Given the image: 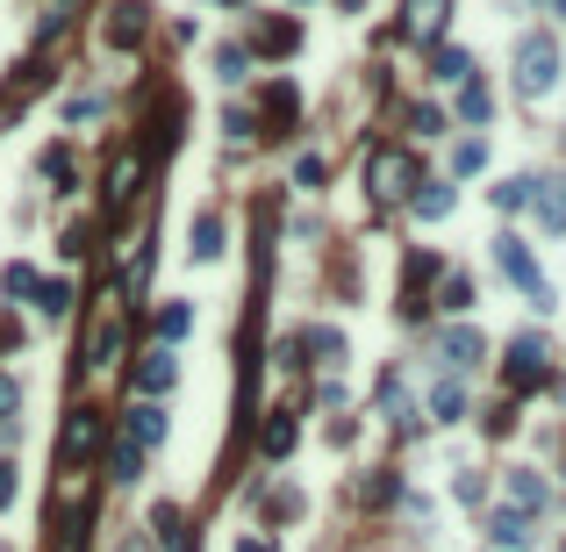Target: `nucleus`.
<instances>
[{
	"label": "nucleus",
	"mask_w": 566,
	"mask_h": 552,
	"mask_svg": "<svg viewBox=\"0 0 566 552\" xmlns=\"http://www.w3.org/2000/svg\"><path fill=\"white\" fill-rule=\"evenodd\" d=\"M495 266H502V280H516V287L531 294V309H552V287H545V273H538L524 237H495Z\"/></svg>",
	"instance_id": "obj_4"
},
{
	"label": "nucleus",
	"mask_w": 566,
	"mask_h": 552,
	"mask_svg": "<svg viewBox=\"0 0 566 552\" xmlns=\"http://www.w3.org/2000/svg\"><path fill=\"white\" fill-rule=\"evenodd\" d=\"M531 194H538V180H524V173H516V180H502V187L488 194V201H495L502 216H516V208H531Z\"/></svg>",
	"instance_id": "obj_23"
},
{
	"label": "nucleus",
	"mask_w": 566,
	"mask_h": 552,
	"mask_svg": "<svg viewBox=\"0 0 566 552\" xmlns=\"http://www.w3.org/2000/svg\"><path fill=\"white\" fill-rule=\"evenodd\" d=\"M216 8H244V0H216Z\"/></svg>",
	"instance_id": "obj_41"
},
{
	"label": "nucleus",
	"mask_w": 566,
	"mask_h": 552,
	"mask_svg": "<svg viewBox=\"0 0 566 552\" xmlns=\"http://www.w3.org/2000/svg\"><path fill=\"white\" fill-rule=\"evenodd\" d=\"M416 201V216H423V223H438V216H452V201H459V194L445 187V180H423V194H409Z\"/></svg>",
	"instance_id": "obj_20"
},
{
	"label": "nucleus",
	"mask_w": 566,
	"mask_h": 552,
	"mask_svg": "<svg viewBox=\"0 0 566 552\" xmlns=\"http://www.w3.org/2000/svg\"><path fill=\"white\" fill-rule=\"evenodd\" d=\"M337 8H344V15H359V8H366V0H337Z\"/></svg>",
	"instance_id": "obj_39"
},
{
	"label": "nucleus",
	"mask_w": 566,
	"mask_h": 552,
	"mask_svg": "<svg viewBox=\"0 0 566 552\" xmlns=\"http://www.w3.org/2000/svg\"><path fill=\"white\" fill-rule=\"evenodd\" d=\"M266 517H273V524L302 517V495H294V488H273V495H266Z\"/></svg>",
	"instance_id": "obj_27"
},
{
	"label": "nucleus",
	"mask_w": 566,
	"mask_h": 552,
	"mask_svg": "<svg viewBox=\"0 0 566 552\" xmlns=\"http://www.w3.org/2000/svg\"><path fill=\"white\" fill-rule=\"evenodd\" d=\"M258 445H266V459H287V452H294V416L273 409V416H266V431H258Z\"/></svg>",
	"instance_id": "obj_18"
},
{
	"label": "nucleus",
	"mask_w": 566,
	"mask_h": 552,
	"mask_svg": "<svg viewBox=\"0 0 566 552\" xmlns=\"http://www.w3.org/2000/svg\"><path fill=\"white\" fill-rule=\"evenodd\" d=\"M380 416H387V424H395V431H402V438H409V431H416V402H409V388H402V380H395V373L380 380Z\"/></svg>",
	"instance_id": "obj_12"
},
{
	"label": "nucleus",
	"mask_w": 566,
	"mask_h": 552,
	"mask_svg": "<svg viewBox=\"0 0 566 552\" xmlns=\"http://www.w3.org/2000/svg\"><path fill=\"white\" fill-rule=\"evenodd\" d=\"M438 302H445L452 316H459V309H473V280H466V273H445V287H438Z\"/></svg>",
	"instance_id": "obj_25"
},
{
	"label": "nucleus",
	"mask_w": 566,
	"mask_h": 552,
	"mask_svg": "<svg viewBox=\"0 0 566 552\" xmlns=\"http://www.w3.org/2000/svg\"><path fill=\"white\" fill-rule=\"evenodd\" d=\"M488 545L524 552V545H531V517H524V510H495V517H488Z\"/></svg>",
	"instance_id": "obj_10"
},
{
	"label": "nucleus",
	"mask_w": 566,
	"mask_h": 552,
	"mask_svg": "<svg viewBox=\"0 0 566 552\" xmlns=\"http://www.w3.org/2000/svg\"><path fill=\"white\" fill-rule=\"evenodd\" d=\"M531 208H538V223H545L552 237H566V180H538Z\"/></svg>",
	"instance_id": "obj_11"
},
{
	"label": "nucleus",
	"mask_w": 566,
	"mask_h": 552,
	"mask_svg": "<svg viewBox=\"0 0 566 552\" xmlns=\"http://www.w3.org/2000/svg\"><path fill=\"white\" fill-rule=\"evenodd\" d=\"M545 8H552V15H566V0H545Z\"/></svg>",
	"instance_id": "obj_40"
},
{
	"label": "nucleus",
	"mask_w": 566,
	"mask_h": 552,
	"mask_svg": "<svg viewBox=\"0 0 566 552\" xmlns=\"http://www.w3.org/2000/svg\"><path fill=\"white\" fill-rule=\"evenodd\" d=\"M445 15H452V0H409V36L430 44V36L445 29Z\"/></svg>",
	"instance_id": "obj_15"
},
{
	"label": "nucleus",
	"mask_w": 566,
	"mask_h": 552,
	"mask_svg": "<svg viewBox=\"0 0 566 552\" xmlns=\"http://www.w3.org/2000/svg\"><path fill=\"white\" fill-rule=\"evenodd\" d=\"M137 474H144V445H137V438H122V431H115V452H108V481H122V488H130Z\"/></svg>",
	"instance_id": "obj_14"
},
{
	"label": "nucleus",
	"mask_w": 566,
	"mask_h": 552,
	"mask_svg": "<svg viewBox=\"0 0 566 552\" xmlns=\"http://www.w3.org/2000/svg\"><path fill=\"white\" fill-rule=\"evenodd\" d=\"M0 287H8V294H29V287H36V266H8V273H0Z\"/></svg>",
	"instance_id": "obj_34"
},
{
	"label": "nucleus",
	"mask_w": 566,
	"mask_h": 552,
	"mask_svg": "<svg viewBox=\"0 0 566 552\" xmlns=\"http://www.w3.org/2000/svg\"><path fill=\"white\" fill-rule=\"evenodd\" d=\"M430 79H445V87H466V79H473V58H466L459 44H445V51L430 58Z\"/></svg>",
	"instance_id": "obj_16"
},
{
	"label": "nucleus",
	"mask_w": 566,
	"mask_h": 552,
	"mask_svg": "<svg viewBox=\"0 0 566 552\" xmlns=\"http://www.w3.org/2000/svg\"><path fill=\"white\" fill-rule=\"evenodd\" d=\"M294 44H302L294 22H266V51H294Z\"/></svg>",
	"instance_id": "obj_32"
},
{
	"label": "nucleus",
	"mask_w": 566,
	"mask_h": 552,
	"mask_svg": "<svg viewBox=\"0 0 566 552\" xmlns=\"http://www.w3.org/2000/svg\"><path fill=\"white\" fill-rule=\"evenodd\" d=\"M187 330H194V309H187V302H172V309H158V345H180Z\"/></svg>",
	"instance_id": "obj_24"
},
{
	"label": "nucleus",
	"mask_w": 566,
	"mask_h": 552,
	"mask_svg": "<svg viewBox=\"0 0 566 552\" xmlns=\"http://www.w3.org/2000/svg\"><path fill=\"white\" fill-rule=\"evenodd\" d=\"M194 259H223V216L216 208H201V223H194Z\"/></svg>",
	"instance_id": "obj_19"
},
{
	"label": "nucleus",
	"mask_w": 566,
	"mask_h": 552,
	"mask_svg": "<svg viewBox=\"0 0 566 552\" xmlns=\"http://www.w3.org/2000/svg\"><path fill=\"white\" fill-rule=\"evenodd\" d=\"M294 108H302V94H294V87H273V94H266V115H273V122H294Z\"/></svg>",
	"instance_id": "obj_30"
},
{
	"label": "nucleus",
	"mask_w": 566,
	"mask_h": 552,
	"mask_svg": "<svg viewBox=\"0 0 566 552\" xmlns=\"http://www.w3.org/2000/svg\"><path fill=\"white\" fill-rule=\"evenodd\" d=\"M366 187H373L380 208H395V201H409L423 180H416V158L409 151H387V144H380V151L366 158Z\"/></svg>",
	"instance_id": "obj_2"
},
{
	"label": "nucleus",
	"mask_w": 566,
	"mask_h": 552,
	"mask_svg": "<svg viewBox=\"0 0 566 552\" xmlns=\"http://www.w3.org/2000/svg\"><path fill=\"white\" fill-rule=\"evenodd\" d=\"M509 502L524 510V517L545 510V481H538V466H509Z\"/></svg>",
	"instance_id": "obj_13"
},
{
	"label": "nucleus",
	"mask_w": 566,
	"mask_h": 552,
	"mask_svg": "<svg viewBox=\"0 0 566 552\" xmlns=\"http://www.w3.org/2000/svg\"><path fill=\"white\" fill-rule=\"evenodd\" d=\"M223 130L244 144V137H251V108H230V115H223Z\"/></svg>",
	"instance_id": "obj_36"
},
{
	"label": "nucleus",
	"mask_w": 566,
	"mask_h": 552,
	"mask_svg": "<svg viewBox=\"0 0 566 552\" xmlns=\"http://www.w3.org/2000/svg\"><path fill=\"white\" fill-rule=\"evenodd\" d=\"M44 180H58V194L72 187V151H44Z\"/></svg>",
	"instance_id": "obj_31"
},
{
	"label": "nucleus",
	"mask_w": 566,
	"mask_h": 552,
	"mask_svg": "<svg viewBox=\"0 0 566 552\" xmlns=\"http://www.w3.org/2000/svg\"><path fill=\"white\" fill-rule=\"evenodd\" d=\"M122 438H137L144 452H151V445H165V409H158V402H137V409L122 416Z\"/></svg>",
	"instance_id": "obj_9"
},
{
	"label": "nucleus",
	"mask_w": 566,
	"mask_h": 552,
	"mask_svg": "<svg viewBox=\"0 0 566 552\" xmlns=\"http://www.w3.org/2000/svg\"><path fill=\"white\" fill-rule=\"evenodd\" d=\"M502 380H509V402H516V395H531V388H545V380H552V345L538 338V330L509 338V359H502Z\"/></svg>",
	"instance_id": "obj_1"
},
{
	"label": "nucleus",
	"mask_w": 566,
	"mask_h": 552,
	"mask_svg": "<svg viewBox=\"0 0 566 552\" xmlns=\"http://www.w3.org/2000/svg\"><path fill=\"white\" fill-rule=\"evenodd\" d=\"M481 158H488V144H481V137H466L459 151H452V173H481Z\"/></svg>",
	"instance_id": "obj_29"
},
{
	"label": "nucleus",
	"mask_w": 566,
	"mask_h": 552,
	"mask_svg": "<svg viewBox=\"0 0 566 552\" xmlns=\"http://www.w3.org/2000/svg\"><path fill=\"white\" fill-rule=\"evenodd\" d=\"M459 122H488V87L481 79H466L459 87Z\"/></svg>",
	"instance_id": "obj_26"
},
{
	"label": "nucleus",
	"mask_w": 566,
	"mask_h": 552,
	"mask_svg": "<svg viewBox=\"0 0 566 552\" xmlns=\"http://www.w3.org/2000/svg\"><path fill=\"white\" fill-rule=\"evenodd\" d=\"M172 380H180V359H172L165 345H151V352L137 359V388H144V402H158V395L172 388Z\"/></svg>",
	"instance_id": "obj_8"
},
{
	"label": "nucleus",
	"mask_w": 566,
	"mask_h": 552,
	"mask_svg": "<svg viewBox=\"0 0 566 552\" xmlns=\"http://www.w3.org/2000/svg\"><path fill=\"white\" fill-rule=\"evenodd\" d=\"M409 122H416V137H423V144H430V137H445V115H438V108H416Z\"/></svg>",
	"instance_id": "obj_33"
},
{
	"label": "nucleus",
	"mask_w": 566,
	"mask_h": 552,
	"mask_svg": "<svg viewBox=\"0 0 566 552\" xmlns=\"http://www.w3.org/2000/svg\"><path fill=\"white\" fill-rule=\"evenodd\" d=\"M151 531L165 538L172 552H187V517H180V510H172V502H158V510H151Z\"/></svg>",
	"instance_id": "obj_22"
},
{
	"label": "nucleus",
	"mask_w": 566,
	"mask_h": 552,
	"mask_svg": "<svg viewBox=\"0 0 566 552\" xmlns=\"http://www.w3.org/2000/svg\"><path fill=\"white\" fill-rule=\"evenodd\" d=\"M216 79H223V87H237V79H244V51H237V44L216 51Z\"/></svg>",
	"instance_id": "obj_28"
},
{
	"label": "nucleus",
	"mask_w": 566,
	"mask_h": 552,
	"mask_svg": "<svg viewBox=\"0 0 566 552\" xmlns=\"http://www.w3.org/2000/svg\"><path fill=\"white\" fill-rule=\"evenodd\" d=\"M430 416H438V424H459L466 416V388L459 380H438V388H430Z\"/></svg>",
	"instance_id": "obj_21"
},
{
	"label": "nucleus",
	"mask_w": 566,
	"mask_h": 552,
	"mask_svg": "<svg viewBox=\"0 0 566 552\" xmlns=\"http://www.w3.org/2000/svg\"><path fill=\"white\" fill-rule=\"evenodd\" d=\"M438 359H445L452 366V373H473V366H488V338H481V330H445V345H438Z\"/></svg>",
	"instance_id": "obj_7"
},
{
	"label": "nucleus",
	"mask_w": 566,
	"mask_h": 552,
	"mask_svg": "<svg viewBox=\"0 0 566 552\" xmlns=\"http://www.w3.org/2000/svg\"><path fill=\"white\" fill-rule=\"evenodd\" d=\"M552 79H559V44L538 29V36H524V44H516V94H524V101H538V94H552Z\"/></svg>",
	"instance_id": "obj_3"
},
{
	"label": "nucleus",
	"mask_w": 566,
	"mask_h": 552,
	"mask_svg": "<svg viewBox=\"0 0 566 552\" xmlns=\"http://www.w3.org/2000/svg\"><path fill=\"white\" fill-rule=\"evenodd\" d=\"M237 552H273V545H266V538H244V545Z\"/></svg>",
	"instance_id": "obj_38"
},
{
	"label": "nucleus",
	"mask_w": 566,
	"mask_h": 552,
	"mask_svg": "<svg viewBox=\"0 0 566 552\" xmlns=\"http://www.w3.org/2000/svg\"><path fill=\"white\" fill-rule=\"evenodd\" d=\"M101 438H108V416L94 409V402H79V409L65 416V438H58V459H65V466H79L86 452L101 445Z\"/></svg>",
	"instance_id": "obj_5"
},
{
	"label": "nucleus",
	"mask_w": 566,
	"mask_h": 552,
	"mask_svg": "<svg viewBox=\"0 0 566 552\" xmlns=\"http://www.w3.org/2000/svg\"><path fill=\"white\" fill-rule=\"evenodd\" d=\"M8 502H15V466L0 459V510H8Z\"/></svg>",
	"instance_id": "obj_37"
},
{
	"label": "nucleus",
	"mask_w": 566,
	"mask_h": 552,
	"mask_svg": "<svg viewBox=\"0 0 566 552\" xmlns=\"http://www.w3.org/2000/svg\"><path fill=\"white\" fill-rule=\"evenodd\" d=\"M144 36H151V8L144 0H122L115 15H108V51H137Z\"/></svg>",
	"instance_id": "obj_6"
},
{
	"label": "nucleus",
	"mask_w": 566,
	"mask_h": 552,
	"mask_svg": "<svg viewBox=\"0 0 566 552\" xmlns=\"http://www.w3.org/2000/svg\"><path fill=\"white\" fill-rule=\"evenodd\" d=\"M22 409V388H15V380H8V373H0V424H8V416H15Z\"/></svg>",
	"instance_id": "obj_35"
},
{
	"label": "nucleus",
	"mask_w": 566,
	"mask_h": 552,
	"mask_svg": "<svg viewBox=\"0 0 566 552\" xmlns=\"http://www.w3.org/2000/svg\"><path fill=\"white\" fill-rule=\"evenodd\" d=\"M29 309L36 316H65L72 309V280H36V287H29Z\"/></svg>",
	"instance_id": "obj_17"
}]
</instances>
